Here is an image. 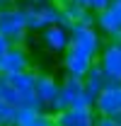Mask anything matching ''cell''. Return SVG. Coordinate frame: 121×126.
I'll list each match as a JSON object with an SVG mask.
<instances>
[{
    "instance_id": "2e32d148",
    "label": "cell",
    "mask_w": 121,
    "mask_h": 126,
    "mask_svg": "<svg viewBox=\"0 0 121 126\" xmlns=\"http://www.w3.org/2000/svg\"><path fill=\"white\" fill-rule=\"evenodd\" d=\"M31 126H56V119H53V114L41 111V114L34 119V124H31Z\"/></svg>"
},
{
    "instance_id": "5b68a950",
    "label": "cell",
    "mask_w": 121,
    "mask_h": 126,
    "mask_svg": "<svg viewBox=\"0 0 121 126\" xmlns=\"http://www.w3.org/2000/svg\"><path fill=\"white\" fill-rule=\"evenodd\" d=\"M92 109H94L97 116H114V119L121 116V82L106 80V85L94 97Z\"/></svg>"
},
{
    "instance_id": "ac0fdd59",
    "label": "cell",
    "mask_w": 121,
    "mask_h": 126,
    "mask_svg": "<svg viewBox=\"0 0 121 126\" xmlns=\"http://www.w3.org/2000/svg\"><path fill=\"white\" fill-rule=\"evenodd\" d=\"M10 46H12V44H10V41H7L5 36H0V56H2V53H5V51H7Z\"/></svg>"
},
{
    "instance_id": "9c48e42d",
    "label": "cell",
    "mask_w": 121,
    "mask_h": 126,
    "mask_svg": "<svg viewBox=\"0 0 121 126\" xmlns=\"http://www.w3.org/2000/svg\"><path fill=\"white\" fill-rule=\"evenodd\" d=\"M60 92V82L51 73H36V85H34V97L39 99L41 111H46L51 107V102L58 97Z\"/></svg>"
},
{
    "instance_id": "d6986e66",
    "label": "cell",
    "mask_w": 121,
    "mask_h": 126,
    "mask_svg": "<svg viewBox=\"0 0 121 126\" xmlns=\"http://www.w3.org/2000/svg\"><path fill=\"white\" fill-rule=\"evenodd\" d=\"M17 2H22V5H44L48 0H17Z\"/></svg>"
},
{
    "instance_id": "8fae6325",
    "label": "cell",
    "mask_w": 121,
    "mask_h": 126,
    "mask_svg": "<svg viewBox=\"0 0 121 126\" xmlns=\"http://www.w3.org/2000/svg\"><path fill=\"white\" fill-rule=\"evenodd\" d=\"M68 41H70V32L63 24H48L41 29V44L51 53H63L68 48Z\"/></svg>"
},
{
    "instance_id": "7a4b0ae2",
    "label": "cell",
    "mask_w": 121,
    "mask_h": 126,
    "mask_svg": "<svg viewBox=\"0 0 121 126\" xmlns=\"http://www.w3.org/2000/svg\"><path fill=\"white\" fill-rule=\"evenodd\" d=\"M94 104V97H92L85 85H82V78H73V75H65L63 82H60V92L58 97L51 102L48 107V114H58V111L68 109V107H92Z\"/></svg>"
},
{
    "instance_id": "30bf717a",
    "label": "cell",
    "mask_w": 121,
    "mask_h": 126,
    "mask_svg": "<svg viewBox=\"0 0 121 126\" xmlns=\"http://www.w3.org/2000/svg\"><path fill=\"white\" fill-rule=\"evenodd\" d=\"M94 109L92 107H68L53 114L56 126H94Z\"/></svg>"
},
{
    "instance_id": "4fadbf2b",
    "label": "cell",
    "mask_w": 121,
    "mask_h": 126,
    "mask_svg": "<svg viewBox=\"0 0 121 126\" xmlns=\"http://www.w3.org/2000/svg\"><path fill=\"white\" fill-rule=\"evenodd\" d=\"M41 111L31 109V107H15V114H12V124L10 126H31L34 119L39 116Z\"/></svg>"
},
{
    "instance_id": "277c9868",
    "label": "cell",
    "mask_w": 121,
    "mask_h": 126,
    "mask_svg": "<svg viewBox=\"0 0 121 126\" xmlns=\"http://www.w3.org/2000/svg\"><path fill=\"white\" fill-rule=\"evenodd\" d=\"M27 22L19 5L0 7V36H5L10 44H24L27 39Z\"/></svg>"
},
{
    "instance_id": "e0dca14e",
    "label": "cell",
    "mask_w": 121,
    "mask_h": 126,
    "mask_svg": "<svg viewBox=\"0 0 121 126\" xmlns=\"http://www.w3.org/2000/svg\"><path fill=\"white\" fill-rule=\"evenodd\" d=\"M94 126H119L114 116H94Z\"/></svg>"
},
{
    "instance_id": "9a60e30c",
    "label": "cell",
    "mask_w": 121,
    "mask_h": 126,
    "mask_svg": "<svg viewBox=\"0 0 121 126\" xmlns=\"http://www.w3.org/2000/svg\"><path fill=\"white\" fill-rule=\"evenodd\" d=\"M70 2H75V5H80V7H85L87 12L97 15V12H102V10H104L111 0H70Z\"/></svg>"
},
{
    "instance_id": "6da1fadb",
    "label": "cell",
    "mask_w": 121,
    "mask_h": 126,
    "mask_svg": "<svg viewBox=\"0 0 121 126\" xmlns=\"http://www.w3.org/2000/svg\"><path fill=\"white\" fill-rule=\"evenodd\" d=\"M70 41L68 48L63 51V70L65 75H73V78H82L90 65L97 61L99 51H102V34L97 32L94 24H73L70 27Z\"/></svg>"
},
{
    "instance_id": "52a82bcc",
    "label": "cell",
    "mask_w": 121,
    "mask_h": 126,
    "mask_svg": "<svg viewBox=\"0 0 121 126\" xmlns=\"http://www.w3.org/2000/svg\"><path fill=\"white\" fill-rule=\"evenodd\" d=\"M94 27L99 34H104L109 39H119L121 36V5L109 2L102 12L94 15Z\"/></svg>"
},
{
    "instance_id": "3957f363",
    "label": "cell",
    "mask_w": 121,
    "mask_h": 126,
    "mask_svg": "<svg viewBox=\"0 0 121 126\" xmlns=\"http://www.w3.org/2000/svg\"><path fill=\"white\" fill-rule=\"evenodd\" d=\"M22 12H24V22L29 32H41L48 24H63V15L56 0H48L44 5H22Z\"/></svg>"
},
{
    "instance_id": "44dd1931",
    "label": "cell",
    "mask_w": 121,
    "mask_h": 126,
    "mask_svg": "<svg viewBox=\"0 0 121 126\" xmlns=\"http://www.w3.org/2000/svg\"><path fill=\"white\" fill-rule=\"evenodd\" d=\"M0 126H5V121H2V119H0Z\"/></svg>"
},
{
    "instance_id": "ffe728a7",
    "label": "cell",
    "mask_w": 121,
    "mask_h": 126,
    "mask_svg": "<svg viewBox=\"0 0 121 126\" xmlns=\"http://www.w3.org/2000/svg\"><path fill=\"white\" fill-rule=\"evenodd\" d=\"M111 2H116V5H121V0H111Z\"/></svg>"
},
{
    "instance_id": "ba28073f",
    "label": "cell",
    "mask_w": 121,
    "mask_h": 126,
    "mask_svg": "<svg viewBox=\"0 0 121 126\" xmlns=\"http://www.w3.org/2000/svg\"><path fill=\"white\" fill-rule=\"evenodd\" d=\"M29 53L22 44H12L2 56H0V75H15L22 70H29Z\"/></svg>"
},
{
    "instance_id": "7c38bea8",
    "label": "cell",
    "mask_w": 121,
    "mask_h": 126,
    "mask_svg": "<svg viewBox=\"0 0 121 126\" xmlns=\"http://www.w3.org/2000/svg\"><path fill=\"white\" fill-rule=\"evenodd\" d=\"M82 85H85V90L92 94V97H97L99 94V90L106 85V75H104V70L99 68V63L94 61L90 65V70L82 75Z\"/></svg>"
},
{
    "instance_id": "5bb4252c",
    "label": "cell",
    "mask_w": 121,
    "mask_h": 126,
    "mask_svg": "<svg viewBox=\"0 0 121 126\" xmlns=\"http://www.w3.org/2000/svg\"><path fill=\"white\" fill-rule=\"evenodd\" d=\"M0 99H2L5 104H10V107H19V104H22V97H19L17 90L7 82L5 75H0Z\"/></svg>"
},
{
    "instance_id": "7402d4cb",
    "label": "cell",
    "mask_w": 121,
    "mask_h": 126,
    "mask_svg": "<svg viewBox=\"0 0 121 126\" xmlns=\"http://www.w3.org/2000/svg\"><path fill=\"white\" fill-rule=\"evenodd\" d=\"M119 39H121V36H119Z\"/></svg>"
},
{
    "instance_id": "8992f818",
    "label": "cell",
    "mask_w": 121,
    "mask_h": 126,
    "mask_svg": "<svg viewBox=\"0 0 121 126\" xmlns=\"http://www.w3.org/2000/svg\"><path fill=\"white\" fill-rule=\"evenodd\" d=\"M97 63L104 70L106 80L121 82V39H111L109 44H104L97 56Z\"/></svg>"
}]
</instances>
